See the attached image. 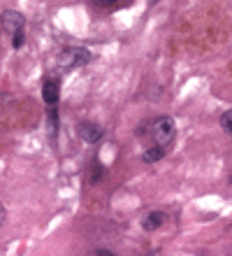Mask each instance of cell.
I'll return each instance as SVG.
<instances>
[{"mask_svg": "<svg viewBox=\"0 0 232 256\" xmlns=\"http://www.w3.org/2000/svg\"><path fill=\"white\" fill-rule=\"evenodd\" d=\"M174 135H177V126H174V119H170V116H160L151 124V140L158 147L167 149L174 142Z\"/></svg>", "mask_w": 232, "mask_h": 256, "instance_id": "obj_1", "label": "cell"}, {"mask_svg": "<svg viewBox=\"0 0 232 256\" xmlns=\"http://www.w3.org/2000/svg\"><path fill=\"white\" fill-rule=\"evenodd\" d=\"M163 156H165V149L158 147V144H153V147H149L144 154H142V161L144 163H158Z\"/></svg>", "mask_w": 232, "mask_h": 256, "instance_id": "obj_7", "label": "cell"}, {"mask_svg": "<svg viewBox=\"0 0 232 256\" xmlns=\"http://www.w3.org/2000/svg\"><path fill=\"white\" fill-rule=\"evenodd\" d=\"M102 175H105V168H102L100 163H95V166H93V172H91V184H100Z\"/></svg>", "mask_w": 232, "mask_h": 256, "instance_id": "obj_9", "label": "cell"}, {"mask_svg": "<svg viewBox=\"0 0 232 256\" xmlns=\"http://www.w3.org/2000/svg\"><path fill=\"white\" fill-rule=\"evenodd\" d=\"M77 133H79V138H81L84 142H98L100 138L105 135V130H102V126H98V124L84 122V124H79Z\"/></svg>", "mask_w": 232, "mask_h": 256, "instance_id": "obj_5", "label": "cell"}, {"mask_svg": "<svg viewBox=\"0 0 232 256\" xmlns=\"http://www.w3.org/2000/svg\"><path fill=\"white\" fill-rule=\"evenodd\" d=\"M12 44H14V49H21L23 44H26V35H23V30H21V33H14Z\"/></svg>", "mask_w": 232, "mask_h": 256, "instance_id": "obj_10", "label": "cell"}, {"mask_svg": "<svg viewBox=\"0 0 232 256\" xmlns=\"http://www.w3.org/2000/svg\"><path fill=\"white\" fill-rule=\"evenodd\" d=\"M2 222H5V210L0 208V224H2Z\"/></svg>", "mask_w": 232, "mask_h": 256, "instance_id": "obj_11", "label": "cell"}, {"mask_svg": "<svg viewBox=\"0 0 232 256\" xmlns=\"http://www.w3.org/2000/svg\"><path fill=\"white\" fill-rule=\"evenodd\" d=\"M0 24H2V28H5L7 33H21L23 30V24H26V19H23V14L16 12V10H5L2 12V16H0Z\"/></svg>", "mask_w": 232, "mask_h": 256, "instance_id": "obj_3", "label": "cell"}, {"mask_svg": "<svg viewBox=\"0 0 232 256\" xmlns=\"http://www.w3.org/2000/svg\"><path fill=\"white\" fill-rule=\"evenodd\" d=\"M165 212H160V210H151V212H146L144 219H142V228L153 233V230H158L163 224H165Z\"/></svg>", "mask_w": 232, "mask_h": 256, "instance_id": "obj_6", "label": "cell"}, {"mask_svg": "<svg viewBox=\"0 0 232 256\" xmlns=\"http://www.w3.org/2000/svg\"><path fill=\"white\" fill-rule=\"evenodd\" d=\"M91 61V52L86 47H67L58 54V66L60 68H81Z\"/></svg>", "mask_w": 232, "mask_h": 256, "instance_id": "obj_2", "label": "cell"}, {"mask_svg": "<svg viewBox=\"0 0 232 256\" xmlns=\"http://www.w3.org/2000/svg\"><path fill=\"white\" fill-rule=\"evenodd\" d=\"M221 128H223V133L232 135V110H228L226 114L221 116Z\"/></svg>", "mask_w": 232, "mask_h": 256, "instance_id": "obj_8", "label": "cell"}, {"mask_svg": "<svg viewBox=\"0 0 232 256\" xmlns=\"http://www.w3.org/2000/svg\"><path fill=\"white\" fill-rule=\"evenodd\" d=\"M42 98H44L46 105H56L60 98V82L53 80V77H49V80H44V84H42Z\"/></svg>", "mask_w": 232, "mask_h": 256, "instance_id": "obj_4", "label": "cell"}]
</instances>
